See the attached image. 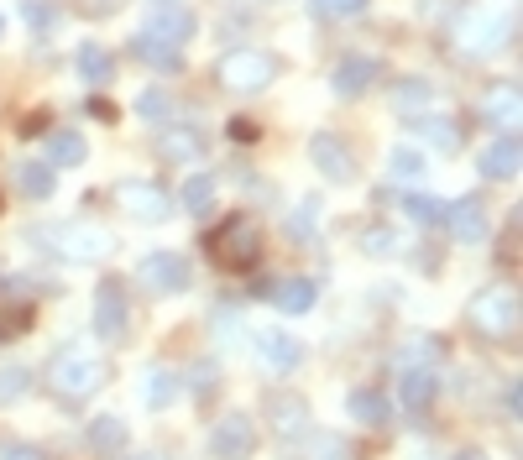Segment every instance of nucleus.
<instances>
[{
  "label": "nucleus",
  "instance_id": "1",
  "mask_svg": "<svg viewBox=\"0 0 523 460\" xmlns=\"http://www.w3.org/2000/svg\"><path fill=\"white\" fill-rule=\"evenodd\" d=\"M513 42V16L503 6H482V0H471L450 16V48L461 58H497Z\"/></svg>",
  "mask_w": 523,
  "mask_h": 460
},
{
  "label": "nucleus",
  "instance_id": "2",
  "mask_svg": "<svg viewBox=\"0 0 523 460\" xmlns=\"http://www.w3.org/2000/svg\"><path fill=\"white\" fill-rule=\"evenodd\" d=\"M204 257H210L215 267L225 272H246V267H257L262 262V225L236 210V215H225L210 236H204Z\"/></svg>",
  "mask_w": 523,
  "mask_h": 460
},
{
  "label": "nucleus",
  "instance_id": "3",
  "mask_svg": "<svg viewBox=\"0 0 523 460\" xmlns=\"http://www.w3.org/2000/svg\"><path fill=\"white\" fill-rule=\"evenodd\" d=\"M105 382H110L105 356L74 351V345H68V351H58V356H53V366H48V387H53V398H58V403H68V408L89 403Z\"/></svg>",
  "mask_w": 523,
  "mask_h": 460
},
{
  "label": "nucleus",
  "instance_id": "4",
  "mask_svg": "<svg viewBox=\"0 0 523 460\" xmlns=\"http://www.w3.org/2000/svg\"><path fill=\"white\" fill-rule=\"evenodd\" d=\"M466 325H471L476 340H487V345H513L518 340V325H523L518 293L513 288H482L466 304Z\"/></svg>",
  "mask_w": 523,
  "mask_h": 460
},
{
  "label": "nucleus",
  "instance_id": "5",
  "mask_svg": "<svg viewBox=\"0 0 523 460\" xmlns=\"http://www.w3.org/2000/svg\"><path fill=\"white\" fill-rule=\"evenodd\" d=\"M32 241H37L42 251H53L58 262H100V257H110V246H116L100 225H84V220L37 225V230H32Z\"/></svg>",
  "mask_w": 523,
  "mask_h": 460
},
{
  "label": "nucleus",
  "instance_id": "6",
  "mask_svg": "<svg viewBox=\"0 0 523 460\" xmlns=\"http://www.w3.org/2000/svg\"><path fill=\"white\" fill-rule=\"evenodd\" d=\"M278 79V58L262 53V48H231L215 63V84L231 89V95H262Z\"/></svg>",
  "mask_w": 523,
  "mask_h": 460
},
{
  "label": "nucleus",
  "instance_id": "7",
  "mask_svg": "<svg viewBox=\"0 0 523 460\" xmlns=\"http://www.w3.org/2000/svg\"><path fill=\"white\" fill-rule=\"evenodd\" d=\"M136 283H142L147 293L168 298V293H189L194 283V267L184 251H147L142 262H136Z\"/></svg>",
  "mask_w": 523,
  "mask_h": 460
},
{
  "label": "nucleus",
  "instance_id": "8",
  "mask_svg": "<svg viewBox=\"0 0 523 460\" xmlns=\"http://www.w3.org/2000/svg\"><path fill=\"white\" fill-rule=\"evenodd\" d=\"M95 335L121 345L131 335V298H126V283L121 278H105L95 288Z\"/></svg>",
  "mask_w": 523,
  "mask_h": 460
},
{
  "label": "nucleus",
  "instance_id": "9",
  "mask_svg": "<svg viewBox=\"0 0 523 460\" xmlns=\"http://www.w3.org/2000/svg\"><path fill=\"white\" fill-rule=\"evenodd\" d=\"M110 199H116L131 220H142V225H157V220L173 215V199L157 189V183H147V178H121L116 189H110Z\"/></svg>",
  "mask_w": 523,
  "mask_h": 460
},
{
  "label": "nucleus",
  "instance_id": "10",
  "mask_svg": "<svg viewBox=\"0 0 523 460\" xmlns=\"http://www.w3.org/2000/svg\"><path fill=\"white\" fill-rule=\"evenodd\" d=\"M440 225L450 230V241H461V246H482V241L492 236V215H487V204L476 199V194L445 204V210H440Z\"/></svg>",
  "mask_w": 523,
  "mask_h": 460
},
{
  "label": "nucleus",
  "instance_id": "11",
  "mask_svg": "<svg viewBox=\"0 0 523 460\" xmlns=\"http://www.w3.org/2000/svg\"><path fill=\"white\" fill-rule=\"evenodd\" d=\"M210 455L215 460H252L257 455V419L252 413H225L210 429Z\"/></svg>",
  "mask_w": 523,
  "mask_h": 460
},
{
  "label": "nucleus",
  "instance_id": "12",
  "mask_svg": "<svg viewBox=\"0 0 523 460\" xmlns=\"http://www.w3.org/2000/svg\"><path fill=\"white\" fill-rule=\"evenodd\" d=\"M194 27H199V16L184 6V0H152L147 6V37H157V42L184 48V42L194 37Z\"/></svg>",
  "mask_w": 523,
  "mask_h": 460
},
{
  "label": "nucleus",
  "instance_id": "13",
  "mask_svg": "<svg viewBox=\"0 0 523 460\" xmlns=\"http://www.w3.org/2000/svg\"><path fill=\"white\" fill-rule=\"evenodd\" d=\"M382 79V58L372 53H346L335 63V74H330V89L340 100H356V95H367V89Z\"/></svg>",
  "mask_w": 523,
  "mask_h": 460
},
{
  "label": "nucleus",
  "instance_id": "14",
  "mask_svg": "<svg viewBox=\"0 0 523 460\" xmlns=\"http://www.w3.org/2000/svg\"><path fill=\"white\" fill-rule=\"evenodd\" d=\"M262 408H267V419H272V429H278V440H304L309 434V403L299 398V393H278V387H272V393L262 398Z\"/></svg>",
  "mask_w": 523,
  "mask_h": 460
},
{
  "label": "nucleus",
  "instance_id": "15",
  "mask_svg": "<svg viewBox=\"0 0 523 460\" xmlns=\"http://www.w3.org/2000/svg\"><path fill=\"white\" fill-rule=\"evenodd\" d=\"M309 157H314V168H320L330 183H351V178H356V152L340 142L335 131H314Z\"/></svg>",
  "mask_w": 523,
  "mask_h": 460
},
{
  "label": "nucleus",
  "instance_id": "16",
  "mask_svg": "<svg viewBox=\"0 0 523 460\" xmlns=\"http://www.w3.org/2000/svg\"><path fill=\"white\" fill-rule=\"evenodd\" d=\"M476 168H482V178H487V183H513V178H518V168H523V147H518V136L497 131L492 142L482 147V157H476Z\"/></svg>",
  "mask_w": 523,
  "mask_h": 460
},
{
  "label": "nucleus",
  "instance_id": "17",
  "mask_svg": "<svg viewBox=\"0 0 523 460\" xmlns=\"http://www.w3.org/2000/svg\"><path fill=\"white\" fill-rule=\"evenodd\" d=\"M204 131L189 126V121H173V126H157V157L163 163H199L204 157Z\"/></svg>",
  "mask_w": 523,
  "mask_h": 460
},
{
  "label": "nucleus",
  "instance_id": "18",
  "mask_svg": "<svg viewBox=\"0 0 523 460\" xmlns=\"http://www.w3.org/2000/svg\"><path fill=\"white\" fill-rule=\"evenodd\" d=\"M482 121H487L492 131L518 136V126H523V95H518V84H497V89H487V100H482Z\"/></svg>",
  "mask_w": 523,
  "mask_h": 460
},
{
  "label": "nucleus",
  "instance_id": "19",
  "mask_svg": "<svg viewBox=\"0 0 523 460\" xmlns=\"http://www.w3.org/2000/svg\"><path fill=\"white\" fill-rule=\"evenodd\" d=\"M398 398L408 413H424L429 403L440 398V377H435V366H403V377H398Z\"/></svg>",
  "mask_w": 523,
  "mask_h": 460
},
{
  "label": "nucleus",
  "instance_id": "20",
  "mask_svg": "<svg viewBox=\"0 0 523 460\" xmlns=\"http://www.w3.org/2000/svg\"><path fill=\"white\" fill-rule=\"evenodd\" d=\"M257 356L267 361V372H299L304 345L293 340L288 330H262V335H257Z\"/></svg>",
  "mask_w": 523,
  "mask_h": 460
},
{
  "label": "nucleus",
  "instance_id": "21",
  "mask_svg": "<svg viewBox=\"0 0 523 460\" xmlns=\"http://www.w3.org/2000/svg\"><path fill=\"white\" fill-rule=\"evenodd\" d=\"M414 131H419L435 152H445V157H456V152L466 147L461 121H450V115H414Z\"/></svg>",
  "mask_w": 523,
  "mask_h": 460
},
{
  "label": "nucleus",
  "instance_id": "22",
  "mask_svg": "<svg viewBox=\"0 0 523 460\" xmlns=\"http://www.w3.org/2000/svg\"><path fill=\"white\" fill-rule=\"evenodd\" d=\"M314 298H320V288H314L309 278H278V283H267V304H278L283 314H309Z\"/></svg>",
  "mask_w": 523,
  "mask_h": 460
},
{
  "label": "nucleus",
  "instance_id": "23",
  "mask_svg": "<svg viewBox=\"0 0 523 460\" xmlns=\"http://www.w3.org/2000/svg\"><path fill=\"white\" fill-rule=\"evenodd\" d=\"M346 408H351V419L367 424V429H388L393 424V403L382 398L377 387H356V393L346 398Z\"/></svg>",
  "mask_w": 523,
  "mask_h": 460
},
{
  "label": "nucleus",
  "instance_id": "24",
  "mask_svg": "<svg viewBox=\"0 0 523 460\" xmlns=\"http://www.w3.org/2000/svg\"><path fill=\"white\" fill-rule=\"evenodd\" d=\"M131 53H136V63L157 68V74H178V68H184V53H178L173 42H157V37H147V32L131 42Z\"/></svg>",
  "mask_w": 523,
  "mask_h": 460
},
{
  "label": "nucleus",
  "instance_id": "25",
  "mask_svg": "<svg viewBox=\"0 0 523 460\" xmlns=\"http://www.w3.org/2000/svg\"><path fill=\"white\" fill-rule=\"evenodd\" d=\"M32 319H37L32 298H11V293H0V340H21V335L32 330Z\"/></svg>",
  "mask_w": 523,
  "mask_h": 460
},
{
  "label": "nucleus",
  "instance_id": "26",
  "mask_svg": "<svg viewBox=\"0 0 523 460\" xmlns=\"http://www.w3.org/2000/svg\"><path fill=\"white\" fill-rule=\"evenodd\" d=\"M74 63H79V79L84 84H110V79H116V53L100 48V42H84Z\"/></svg>",
  "mask_w": 523,
  "mask_h": 460
},
{
  "label": "nucleus",
  "instance_id": "27",
  "mask_svg": "<svg viewBox=\"0 0 523 460\" xmlns=\"http://www.w3.org/2000/svg\"><path fill=\"white\" fill-rule=\"evenodd\" d=\"M126 445H131V434H126L121 419H95V424H89V450H95V455L116 460Z\"/></svg>",
  "mask_w": 523,
  "mask_h": 460
},
{
  "label": "nucleus",
  "instance_id": "28",
  "mask_svg": "<svg viewBox=\"0 0 523 460\" xmlns=\"http://www.w3.org/2000/svg\"><path fill=\"white\" fill-rule=\"evenodd\" d=\"M16 189L27 194V199H48L58 189V178H53V163H16Z\"/></svg>",
  "mask_w": 523,
  "mask_h": 460
},
{
  "label": "nucleus",
  "instance_id": "29",
  "mask_svg": "<svg viewBox=\"0 0 523 460\" xmlns=\"http://www.w3.org/2000/svg\"><path fill=\"white\" fill-rule=\"evenodd\" d=\"M48 157L58 168H79L84 157H89V142L79 131H48Z\"/></svg>",
  "mask_w": 523,
  "mask_h": 460
},
{
  "label": "nucleus",
  "instance_id": "30",
  "mask_svg": "<svg viewBox=\"0 0 523 460\" xmlns=\"http://www.w3.org/2000/svg\"><path fill=\"white\" fill-rule=\"evenodd\" d=\"M178 204H184L189 215H210V204H215V173H189Z\"/></svg>",
  "mask_w": 523,
  "mask_h": 460
},
{
  "label": "nucleus",
  "instance_id": "31",
  "mask_svg": "<svg viewBox=\"0 0 523 460\" xmlns=\"http://www.w3.org/2000/svg\"><path fill=\"white\" fill-rule=\"evenodd\" d=\"M393 105H398L403 115H424L429 105H435V89H429L424 79H403V84L393 89Z\"/></svg>",
  "mask_w": 523,
  "mask_h": 460
},
{
  "label": "nucleus",
  "instance_id": "32",
  "mask_svg": "<svg viewBox=\"0 0 523 460\" xmlns=\"http://www.w3.org/2000/svg\"><path fill=\"white\" fill-rule=\"evenodd\" d=\"M27 393H32V366L6 361V366H0V408H11L16 398H27Z\"/></svg>",
  "mask_w": 523,
  "mask_h": 460
},
{
  "label": "nucleus",
  "instance_id": "33",
  "mask_svg": "<svg viewBox=\"0 0 523 460\" xmlns=\"http://www.w3.org/2000/svg\"><path fill=\"white\" fill-rule=\"evenodd\" d=\"M440 356H445V345L435 335H414L398 351V366H440Z\"/></svg>",
  "mask_w": 523,
  "mask_h": 460
},
{
  "label": "nucleus",
  "instance_id": "34",
  "mask_svg": "<svg viewBox=\"0 0 523 460\" xmlns=\"http://www.w3.org/2000/svg\"><path fill=\"white\" fill-rule=\"evenodd\" d=\"M147 408H168L173 398H178V377L168 372V366H152V372H147Z\"/></svg>",
  "mask_w": 523,
  "mask_h": 460
},
{
  "label": "nucleus",
  "instance_id": "35",
  "mask_svg": "<svg viewBox=\"0 0 523 460\" xmlns=\"http://www.w3.org/2000/svg\"><path fill=\"white\" fill-rule=\"evenodd\" d=\"M304 460H351V445L340 434H304Z\"/></svg>",
  "mask_w": 523,
  "mask_h": 460
},
{
  "label": "nucleus",
  "instance_id": "36",
  "mask_svg": "<svg viewBox=\"0 0 523 460\" xmlns=\"http://www.w3.org/2000/svg\"><path fill=\"white\" fill-rule=\"evenodd\" d=\"M136 115H142V121H152V126H168V115H173V95H168V89H147V95L136 100Z\"/></svg>",
  "mask_w": 523,
  "mask_h": 460
},
{
  "label": "nucleus",
  "instance_id": "37",
  "mask_svg": "<svg viewBox=\"0 0 523 460\" xmlns=\"http://www.w3.org/2000/svg\"><path fill=\"white\" fill-rule=\"evenodd\" d=\"M388 173H393L398 183H419V178H424V157H419L414 147H393V157H388Z\"/></svg>",
  "mask_w": 523,
  "mask_h": 460
},
{
  "label": "nucleus",
  "instance_id": "38",
  "mask_svg": "<svg viewBox=\"0 0 523 460\" xmlns=\"http://www.w3.org/2000/svg\"><path fill=\"white\" fill-rule=\"evenodd\" d=\"M440 210H445V204L429 199V194H403V215L414 225H440Z\"/></svg>",
  "mask_w": 523,
  "mask_h": 460
},
{
  "label": "nucleus",
  "instance_id": "39",
  "mask_svg": "<svg viewBox=\"0 0 523 460\" xmlns=\"http://www.w3.org/2000/svg\"><path fill=\"white\" fill-rule=\"evenodd\" d=\"M361 6H367V0H309V16H320V21H351V16H361Z\"/></svg>",
  "mask_w": 523,
  "mask_h": 460
},
{
  "label": "nucleus",
  "instance_id": "40",
  "mask_svg": "<svg viewBox=\"0 0 523 460\" xmlns=\"http://www.w3.org/2000/svg\"><path fill=\"white\" fill-rule=\"evenodd\" d=\"M314 215H320V199H304L299 210L288 215V236L293 241H314Z\"/></svg>",
  "mask_w": 523,
  "mask_h": 460
},
{
  "label": "nucleus",
  "instance_id": "41",
  "mask_svg": "<svg viewBox=\"0 0 523 460\" xmlns=\"http://www.w3.org/2000/svg\"><path fill=\"white\" fill-rule=\"evenodd\" d=\"M189 393H194L199 403H210V398L220 393V372H215V361H204V366H194V377H189Z\"/></svg>",
  "mask_w": 523,
  "mask_h": 460
},
{
  "label": "nucleus",
  "instance_id": "42",
  "mask_svg": "<svg viewBox=\"0 0 523 460\" xmlns=\"http://www.w3.org/2000/svg\"><path fill=\"white\" fill-rule=\"evenodd\" d=\"M21 21H27L32 32H48L58 21V11H53V0H27V6H21Z\"/></svg>",
  "mask_w": 523,
  "mask_h": 460
},
{
  "label": "nucleus",
  "instance_id": "43",
  "mask_svg": "<svg viewBox=\"0 0 523 460\" xmlns=\"http://www.w3.org/2000/svg\"><path fill=\"white\" fill-rule=\"evenodd\" d=\"M393 246H398L393 230H367V236H361V251H372V257H388Z\"/></svg>",
  "mask_w": 523,
  "mask_h": 460
},
{
  "label": "nucleus",
  "instance_id": "44",
  "mask_svg": "<svg viewBox=\"0 0 523 460\" xmlns=\"http://www.w3.org/2000/svg\"><path fill=\"white\" fill-rule=\"evenodd\" d=\"M497 262H503V267H513V262H518V215L508 220V236H503V257H497Z\"/></svg>",
  "mask_w": 523,
  "mask_h": 460
},
{
  "label": "nucleus",
  "instance_id": "45",
  "mask_svg": "<svg viewBox=\"0 0 523 460\" xmlns=\"http://www.w3.org/2000/svg\"><path fill=\"white\" fill-rule=\"evenodd\" d=\"M0 460H42V450L21 445V440H6V445H0Z\"/></svg>",
  "mask_w": 523,
  "mask_h": 460
},
{
  "label": "nucleus",
  "instance_id": "46",
  "mask_svg": "<svg viewBox=\"0 0 523 460\" xmlns=\"http://www.w3.org/2000/svg\"><path fill=\"white\" fill-rule=\"evenodd\" d=\"M503 413H508V424H518V382L503 387Z\"/></svg>",
  "mask_w": 523,
  "mask_h": 460
},
{
  "label": "nucleus",
  "instance_id": "47",
  "mask_svg": "<svg viewBox=\"0 0 523 460\" xmlns=\"http://www.w3.org/2000/svg\"><path fill=\"white\" fill-rule=\"evenodd\" d=\"M231 136H236V142H252L257 126H252V121H231Z\"/></svg>",
  "mask_w": 523,
  "mask_h": 460
},
{
  "label": "nucleus",
  "instance_id": "48",
  "mask_svg": "<svg viewBox=\"0 0 523 460\" xmlns=\"http://www.w3.org/2000/svg\"><path fill=\"white\" fill-rule=\"evenodd\" d=\"M450 460H492V455H482V450H456Z\"/></svg>",
  "mask_w": 523,
  "mask_h": 460
},
{
  "label": "nucleus",
  "instance_id": "49",
  "mask_svg": "<svg viewBox=\"0 0 523 460\" xmlns=\"http://www.w3.org/2000/svg\"><path fill=\"white\" fill-rule=\"evenodd\" d=\"M136 460H163V455H136Z\"/></svg>",
  "mask_w": 523,
  "mask_h": 460
},
{
  "label": "nucleus",
  "instance_id": "50",
  "mask_svg": "<svg viewBox=\"0 0 523 460\" xmlns=\"http://www.w3.org/2000/svg\"><path fill=\"white\" fill-rule=\"evenodd\" d=\"M0 32H6V21H0Z\"/></svg>",
  "mask_w": 523,
  "mask_h": 460
}]
</instances>
